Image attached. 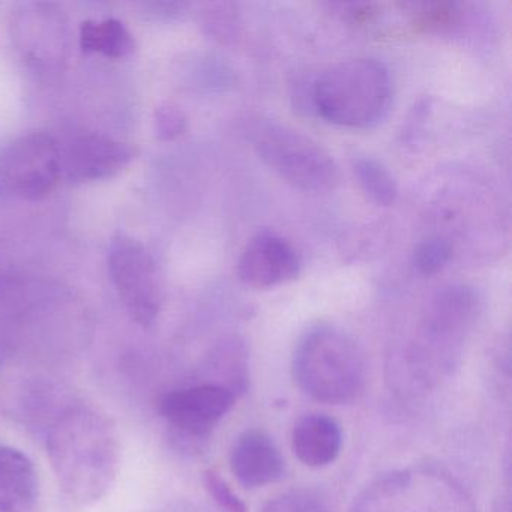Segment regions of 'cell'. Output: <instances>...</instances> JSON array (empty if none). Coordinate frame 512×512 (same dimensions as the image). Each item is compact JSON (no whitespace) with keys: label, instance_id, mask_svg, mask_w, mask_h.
Here are the masks:
<instances>
[{"label":"cell","instance_id":"6da1fadb","mask_svg":"<svg viewBox=\"0 0 512 512\" xmlns=\"http://www.w3.org/2000/svg\"><path fill=\"white\" fill-rule=\"evenodd\" d=\"M47 452L65 496L80 506L103 499L121 467V440L115 422L100 410L71 406L47 433Z\"/></svg>","mask_w":512,"mask_h":512},{"label":"cell","instance_id":"7a4b0ae2","mask_svg":"<svg viewBox=\"0 0 512 512\" xmlns=\"http://www.w3.org/2000/svg\"><path fill=\"white\" fill-rule=\"evenodd\" d=\"M394 82L383 62L355 58L326 68L313 83L314 109L331 124L353 130L377 127L389 115Z\"/></svg>","mask_w":512,"mask_h":512},{"label":"cell","instance_id":"3957f363","mask_svg":"<svg viewBox=\"0 0 512 512\" xmlns=\"http://www.w3.org/2000/svg\"><path fill=\"white\" fill-rule=\"evenodd\" d=\"M293 377L299 388L325 404H347L365 385V361L352 337L329 325L308 329L293 353Z\"/></svg>","mask_w":512,"mask_h":512},{"label":"cell","instance_id":"277c9868","mask_svg":"<svg viewBox=\"0 0 512 512\" xmlns=\"http://www.w3.org/2000/svg\"><path fill=\"white\" fill-rule=\"evenodd\" d=\"M260 160L281 179L305 193H328L340 182L332 155L301 131L277 122H259L251 131Z\"/></svg>","mask_w":512,"mask_h":512},{"label":"cell","instance_id":"5b68a950","mask_svg":"<svg viewBox=\"0 0 512 512\" xmlns=\"http://www.w3.org/2000/svg\"><path fill=\"white\" fill-rule=\"evenodd\" d=\"M352 512H475L449 476L434 470H398L377 479Z\"/></svg>","mask_w":512,"mask_h":512},{"label":"cell","instance_id":"8992f818","mask_svg":"<svg viewBox=\"0 0 512 512\" xmlns=\"http://www.w3.org/2000/svg\"><path fill=\"white\" fill-rule=\"evenodd\" d=\"M61 178V143L52 134L29 131L0 146V197L40 200Z\"/></svg>","mask_w":512,"mask_h":512},{"label":"cell","instance_id":"52a82bcc","mask_svg":"<svg viewBox=\"0 0 512 512\" xmlns=\"http://www.w3.org/2000/svg\"><path fill=\"white\" fill-rule=\"evenodd\" d=\"M110 280L134 322L143 328L154 325L163 304L157 263L148 248L131 238L116 235L107 254Z\"/></svg>","mask_w":512,"mask_h":512},{"label":"cell","instance_id":"ba28073f","mask_svg":"<svg viewBox=\"0 0 512 512\" xmlns=\"http://www.w3.org/2000/svg\"><path fill=\"white\" fill-rule=\"evenodd\" d=\"M11 37L23 61L37 73H56L70 55V26L56 4L20 5L13 13Z\"/></svg>","mask_w":512,"mask_h":512},{"label":"cell","instance_id":"9c48e42d","mask_svg":"<svg viewBox=\"0 0 512 512\" xmlns=\"http://www.w3.org/2000/svg\"><path fill=\"white\" fill-rule=\"evenodd\" d=\"M236 400L238 398L223 386L197 383L164 395L158 410L176 439L197 445L208 439L218 422L233 409Z\"/></svg>","mask_w":512,"mask_h":512},{"label":"cell","instance_id":"30bf717a","mask_svg":"<svg viewBox=\"0 0 512 512\" xmlns=\"http://www.w3.org/2000/svg\"><path fill=\"white\" fill-rule=\"evenodd\" d=\"M62 178L71 184L106 181L130 166L136 151L107 134L80 133L61 145Z\"/></svg>","mask_w":512,"mask_h":512},{"label":"cell","instance_id":"8fae6325","mask_svg":"<svg viewBox=\"0 0 512 512\" xmlns=\"http://www.w3.org/2000/svg\"><path fill=\"white\" fill-rule=\"evenodd\" d=\"M301 257L292 242L271 230L250 239L238 260L239 280L253 289H271L295 280Z\"/></svg>","mask_w":512,"mask_h":512},{"label":"cell","instance_id":"7c38bea8","mask_svg":"<svg viewBox=\"0 0 512 512\" xmlns=\"http://www.w3.org/2000/svg\"><path fill=\"white\" fill-rule=\"evenodd\" d=\"M479 313L476 293L467 286H448L436 293L422 322L424 343L452 350L461 343Z\"/></svg>","mask_w":512,"mask_h":512},{"label":"cell","instance_id":"4fadbf2b","mask_svg":"<svg viewBox=\"0 0 512 512\" xmlns=\"http://www.w3.org/2000/svg\"><path fill=\"white\" fill-rule=\"evenodd\" d=\"M230 469L242 487L259 488L281 481L286 473V461L269 434L247 430L233 443Z\"/></svg>","mask_w":512,"mask_h":512},{"label":"cell","instance_id":"5bb4252c","mask_svg":"<svg viewBox=\"0 0 512 512\" xmlns=\"http://www.w3.org/2000/svg\"><path fill=\"white\" fill-rule=\"evenodd\" d=\"M40 481L31 458L0 445V512H40Z\"/></svg>","mask_w":512,"mask_h":512},{"label":"cell","instance_id":"9a60e30c","mask_svg":"<svg viewBox=\"0 0 512 512\" xmlns=\"http://www.w3.org/2000/svg\"><path fill=\"white\" fill-rule=\"evenodd\" d=\"M343 446L340 424L325 413H308L298 419L292 431V449L308 467L334 463Z\"/></svg>","mask_w":512,"mask_h":512},{"label":"cell","instance_id":"2e32d148","mask_svg":"<svg viewBox=\"0 0 512 512\" xmlns=\"http://www.w3.org/2000/svg\"><path fill=\"white\" fill-rule=\"evenodd\" d=\"M80 47L88 55L127 59L136 52V41L119 20H88L80 28Z\"/></svg>","mask_w":512,"mask_h":512},{"label":"cell","instance_id":"e0dca14e","mask_svg":"<svg viewBox=\"0 0 512 512\" xmlns=\"http://www.w3.org/2000/svg\"><path fill=\"white\" fill-rule=\"evenodd\" d=\"M208 367L217 373V385L229 389L236 398L248 389V350L242 338L232 335L212 349Z\"/></svg>","mask_w":512,"mask_h":512},{"label":"cell","instance_id":"ac0fdd59","mask_svg":"<svg viewBox=\"0 0 512 512\" xmlns=\"http://www.w3.org/2000/svg\"><path fill=\"white\" fill-rule=\"evenodd\" d=\"M353 173L361 190L376 205H394L398 197V185L392 173L374 158H358L353 163Z\"/></svg>","mask_w":512,"mask_h":512},{"label":"cell","instance_id":"d6986e66","mask_svg":"<svg viewBox=\"0 0 512 512\" xmlns=\"http://www.w3.org/2000/svg\"><path fill=\"white\" fill-rule=\"evenodd\" d=\"M454 256V244L443 236H431L416 245L413 251V265L425 277L442 271Z\"/></svg>","mask_w":512,"mask_h":512},{"label":"cell","instance_id":"ffe728a7","mask_svg":"<svg viewBox=\"0 0 512 512\" xmlns=\"http://www.w3.org/2000/svg\"><path fill=\"white\" fill-rule=\"evenodd\" d=\"M260 512H329V508L317 491L296 488L278 494Z\"/></svg>","mask_w":512,"mask_h":512},{"label":"cell","instance_id":"44dd1931","mask_svg":"<svg viewBox=\"0 0 512 512\" xmlns=\"http://www.w3.org/2000/svg\"><path fill=\"white\" fill-rule=\"evenodd\" d=\"M154 125L158 139L173 140L187 131L188 119L181 107L164 103L155 110Z\"/></svg>","mask_w":512,"mask_h":512},{"label":"cell","instance_id":"7402d4cb","mask_svg":"<svg viewBox=\"0 0 512 512\" xmlns=\"http://www.w3.org/2000/svg\"><path fill=\"white\" fill-rule=\"evenodd\" d=\"M203 484L208 490L209 496L214 502L226 512H248L247 505L233 493L226 481L221 478L220 473L209 469L203 473Z\"/></svg>","mask_w":512,"mask_h":512},{"label":"cell","instance_id":"603a6c76","mask_svg":"<svg viewBox=\"0 0 512 512\" xmlns=\"http://www.w3.org/2000/svg\"><path fill=\"white\" fill-rule=\"evenodd\" d=\"M229 5H218V7H212L211 11H208L205 16L206 31L215 38L220 40L221 43H227L230 40V35L235 32V17L227 11Z\"/></svg>","mask_w":512,"mask_h":512},{"label":"cell","instance_id":"cb8c5ba5","mask_svg":"<svg viewBox=\"0 0 512 512\" xmlns=\"http://www.w3.org/2000/svg\"><path fill=\"white\" fill-rule=\"evenodd\" d=\"M185 4L179 2H148L143 4V13L146 17L154 20H172L184 13Z\"/></svg>","mask_w":512,"mask_h":512}]
</instances>
